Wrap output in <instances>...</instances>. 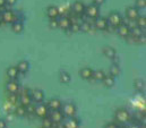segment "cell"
Masks as SVG:
<instances>
[{"label": "cell", "mask_w": 146, "mask_h": 128, "mask_svg": "<svg viewBox=\"0 0 146 128\" xmlns=\"http://www.w3.org/2000/svg\"><path fill=\"white\" fill-rule=\"evenodd\" d=\"M0 19L2 24H11L17 21V14L13 11L10 8H7L3 13L0 14Z\"/></svg>", "instance_id": "obj_1"}, {"label": "cell", "mask_w": 146, "mask_h": 128, "mask_svg": "<svg viewBox=\"0 0 146 128\" xmlns=\"http://www.w3.org/2000/svg\"><path fill=\"white\" fill-rule=\"evenodd\" d=\"M114 118H115V120H117L119 124H127L128 121H130L131 116H130V113H129L128 110H126V109H123V108H120V109H118V110L115 111Z\"/></svg>", "instance_id": "obj_2"}, {"label": "cell", "mask_w": 146, "mask_h": 128, "mask_svg": "<svg viewBox=\"0 0 146 128\" xmlns=\"http://www.w3.org/2000/svg\"><path fill=\"white\" fill-rule=\"evenodd\" d=\"M60 111L62 112L64 117L70 118V117H74V116H76V112H77V108H76V105H75L74 103H72V102H67V103H62Z\"/></svg>", "instance_id": "obj_3"}, {"label": "cell", "mask_w": 146, "mask_h": 128, "mask_svg": "<svg viewBox=\"0 0 146 128\" xmlns=\"http://www.w3.org/2000/svg\"><path fill=\"white\" fill-rule=\"evenodd\" d=\"M107 19H108V23H109L110 25H113V26L118 27L120 24H122L123 17H122L121 14L118 13V11H111L109 15H108Z\"/></svg>", "instance_id": "obj_4"}, {"label": "cell", "mask_w": 146, "mask_h": 128, "mask_svg": "<svg viewBox=\"0 0 146 128\" xmlns=\"http://www.w3.org/2000/svg\"><path fill=\"white\" fill-rule=\"evenodd\" d=\"M88 18H92V19H95L100 16V8L99 6L92 3V5H88L85 7V13H84Z\"/></svg>", "instance_id": "obj_5"}, {"label": "cell", "mask_w": 146, "mask_h": 128, "mask_svg": "<svg viewBox=\"0 0 146 128\" xmlns=\"http://www.w3.org/2000/svg\"><path fill=\"white\" fill-rule=\"evenodd\" d=\"M49 112H50V110H49V108H48V105L45 103L41 102V103H36L35 104V111H34V113L36 115L37 117H40V118L48 117Z\"/></svg>", "instance_id": "obj_6"}, {"label": "cell", "mask_w": 146, "mask_h": 128, "mask_svg": "<svg viewBox=\"0 0 146 128\" xmlns=\"http://www.w3.org/2000/svg\"><path fill=\"white\" fill-rule=\"evenodd\" d=\"M125 15H126V18L127 19L136 21L139 17V9H137L135 6H129L125 10Z\"/></svg>", "instance_id": "obj_7"}, {"label": "cell", "mask_w": 146, "mask_h": 128, "mask_svg": "<svg viewBox=\"0 0 146 128\" xmlns=\"http://www.w3.org/2000/svg\"><path fill=\"white\" fill-rule=\"evenodd\" d=\"M19 89H21V85H19V83L17 81L10 79L6 84V90H7V92L9 94H17L18 91H19Z\"/></svg>", "instance_id": "obj_8"}, {"label": "cell", "mask_w": 146, "mask_h": 128, "mask_svg": "<svg viewBox=\"0 0 146 128\" xmlns=\"http://www.w3.org/2000/svg\"><path fill=\"white\" fill-rule=\"evenodd\" d=\"M94 25H95V29H96V30L107 31V27H108L109 23H108L107 17H101V16H99L98 18L94 19Z\"/></svg>", "instance_id": "obj_9"}, {"label": "cell", "mask_w": 146, "mask_h": 128, "mask_svg": "<svg viewBox=\"0 0 146 128\" xmlns=\"http://www.w3.org/2000/svg\"><path fill=\"white\" fill-rule=\"evenodd\" d=\"M48 117L51 119V121L53 124H59V123H62L64 121V115L60 110H56V111H50Z\"/></svg>", "instance_id": "obj_10"}, {"label": "cell", "mask_w": 146, "mask_h": 128, "mask_svg": "<svg viewBox=\"0 0 146 128\" xmlns=\"http://www.w3.org/2000/svg\"><path fill=\"white\" fill-rule=\"evenodd\" d=\"M31 99L34 103H41L44 100V92L40 89H35L31 91Z\"/></svg>", "instance_id": "obj_11"}, {"label": "cell", "mask_w": 146, "mask_h": 128, "mask_svg": "<svg viewBox=\"0 0 146 128\" xmlns=\"http://www.w3.org/2000/svg\"><path fill=\"white\" fill-rule=\"evenodd\" d=\"M58 24H59V29H61L64 31H68L70 25H72V22H70L68 16H59L58 17Z\"/></svg>", "instance_id": "obj_12"}, {"label": "cell", "mask_w": 146, "mask_h": 128, "mask_svg": "<svg viewBox=\"0 0 146 128\" xmlns=\"http://www.w3.org/2000/svg\"><path fill=\"white\" fill-rule=\"evenodd\" d=\"M85 5L82 2V1H75L70 8V11L76 14V15H82L85 13Z\"/></svg>", "instance_id": "obj_13"}, {"label": "cell", "mask_w": 146, "mask_h": 128, "mask_svg": "<svg viewBox=\"0 0 146 128\" xmlns=\"http://www.w3.org/2000/svg\"><path fill=\"white\" fill-rule=\"evenodd\" d=\"M79 125H80V121H79V119L76 118L75 116L68 118L66 121L62 123L64 128H79Z\"/></svg>", "instance_id": "obj_14"}, {"label": "cell", "mask_w": 146, "mask_h": 128, "mask_svg": "<svg viewBox=\"0 0 146 128\" xmlns=\"http://www.w3.org/2000/svg\"><path fill=\"white\" fill-rule=\"evenodd\" d=\"M93 69L92 68H90V67H84V68H82L80 70H79V75H80V77L83 78V79H85V81H91V79H93Z\"/></svg>", "instance_id": "obj_15"}, {"label": "cell", "mask_w": 146, "mask_h": 128, "mask_svg": "<svg viewBox=\"0 0 146 128\" xmlns=\"http://www.w3.org/2000/svg\"><path fill=\"white\" fill-rule=\"evenodd\" d=\"M46 105H48V108H49L50 111H56V110H60V109H61L62 102H61L59 99L54 97V99H51V100L46 103Z\"/></svg>", "instance_id": "obj_16"}, {"label": "cell", "mask_w": 146, "mask_h": 128, "mask_svg": "<svg viewBox=\"0 0 146 128\" xmlns=\"http://www.w3.org/2000/svg\"><path fill=\"white\" fill-rule=\"evenodd\" d=\"M46 15L48 17L51 19V18H58L60 16V13H59V8L56 7V6H49L46 8Z\"/></svg>", "instance_id": "obj_17"}, {"label": "cell", "mask_w": 146, "mask_h": 128, "mask_svg": "<svg viewBox=\"0 0 146 128\" xmlns=\"http://www.w3.org/2000/svg\"><path fill=\"white\" fill-rule=\"evenodd\" d=\"M19 75H21V74H19V71L17 70L16 66H11V67H9V68L7 69V76H8L9 79L17 81L18 77H19Z\"/></svg>", "instance_id": "obj_18"}, {"label": "cell", "mask_w": 146, "mask_h": 128, "mask_svg": "<svg viewBox=\"0 0 146 128\" xmlns=\"http://www.w3.org/2000/svg\"><path fill=\"white\" fill-rule=\"evenodd\" d=\"M121 37H127L129 34H130V29L127 26V25H125V24H120L118 27H117V32Z\"/></svg>", "instance_id": "obj_19"}, {"label": "cell", "mask_w": 146, "mask_h": 128, "mask_svg": "<svg viewBox=\"0 0 146 128\" xmlns=\"http://www.w3.org/2000/svg\"><path fill=\"white\" fill-rule=\"evenodd\" d=\"M102 52H103V55H104L107 58H109V59H114V58L117 57V51H115V49L112 48V47H104V48L102 49Z\"/></svg>", "instance_id": "obj_20"}, {"label": "cell", "mask_w": 146, "mask_h": 128, "mask_svg": "<svg viewBox=\"0 0 146 128\" xmlns=\"http://www.w3.org/2000/svg\"><path fill=\"white\" fill-rule=\"evenodd\" d=\"M16 68H17V70L19 71V74H25V73H27L29 69H30V64H29V61H26V60H21V61L17 64Z\"/></svg>", "instance_id": "obj_21"}, {"label": "cell", "mask_w": 146, "mask_h": 128, "mask_svg": "<svg viewBox=\"0 0 146 128\" xmlns=\"http://www.w3.org/2000/svg\"><path fill=\"white\" fill-rule=\"evenodd\" d=\"M18 96H19V104L23 107H26L33 102L31 99V93H25V94H21Z\"/></svg>", "instance_id": "obj_22"}, {"label": "cell", "mask_w": 146, "mask_h": 128, "mask_svg": "<svg viewBox=\"0 0 146 128\" xmlns=\"http://www.w3.org/2000/svg\"><path fill=\"white\" fill-rule=\"evenodd\" d=\"M11 31L16 34H21V33L24 31V23L23 22H14L11 23Z\"/></svg>", "instance_id": "obj_23"}, {"label": "cell", "mask_w": 146, "mask_h": 128, "mask_svg": "<svg viewBox=\"0 0 146 128\" xmlns=\"http://www.w3.org/2000/svg\"><path fill=\"white\" fill-rule=\"evenodd\" d=\"M102 84L106 87H112L115 84V78L112 77V76H110V75H106L104 78L102 79Z\"/></svg>", "instance_id": "obj_24"}, {"label": "cell", "mask_w": 146, "mask_h": 128, "mask_svg": "<svg viewBox=\"0 0 146 128\" xmlns=\"http://www.w3.org/2000/svg\"><path fill=\"white\" fill-rule=\"evenodd\" d=\"M70 79H72V77H70V75H69L67 71L61 70V71L59 73V81H60L62 84H68V83L70 82Z\"/></svg>", "instance_id": "obj_25"}, {"label": "cell", "mask_w": 146, "mask_h": 128, "mask_svg": "<svg viewBox=\"0 0 146 128\" xmlns=\"http://www.w3.org/2000/svg\"><path fill=\"white\" fill-rule=\"evenodd\" d=\"M120 73H121L120 67H119L117 64H113L109 68V75L110 76H112V77H114V78H115V77H118V76L120 75Z\"/></svg>", "instance_id": "obj_26"}, {"label": "cell", "mask_w": 146, "mask_h": 128, "mask_svg": "<svg viewBox=\"0 0 146 128\" xmlns=\"http://www.w3.org/2000/svg\"><path fill=\"white\" fill-rule=\"evenodd\" d=\"M130 35H133L134 37H141V36H145V30L141 29V27H134L130 30Z\"/></svg>", "instance_id": "obj_27"}, {"label": "cell", "mask_w": 146, "mask_h": 128, "mask_svg": "<svg viewBox=\"0 0 146 128\" xmlns=\"http://www.w3.org/2000/svg\"><path fill=\"white\" fill-rule=\"evenodd\" d=\"M107 74L103 71V70H94L93 71V79L94 81H96V82H102V79L104 78V76H106Z\"/></svg>", "instance_id": "obj_28"}, {"label": "cell", "mask_w": 146, "mask_h": 128, "mask_svg": "<svg viewBox=\"0 0 146 128\" xmlns=\"http://www.w3.org/2000/svg\"><path fill=\"white\" fill-rule=\"evenodd\" d=\"M15 113L18 116V117H24L26 116V110H25V107L18 104L15 107Z\"/></svg>", "instance_id": "obj_29"}, {"label": "cell", "mask_w": 146, "mask_h": 128, "mask_svg": "<svg viewBox=\"0 0 146 128\" xmlns=\"http://www.w3.org/2000/svg\"><path fill=\"white\" fill-rule=\"evenodd\" d=\"M134 86H135V89L138 90V91H144V89H145V83H144L141 78H137V79H135V82H134Z\"/></svg>", "instance_id": "obj_30"}, {"label": "cell", "mask_w": 146, "mask_h": 128, "mask_svg": "<svg viewBox=\"0 0 146 128\" xmlns=\"http://www.w3.org/2000/svg\"><path fill=\"white\" fill-rule=\"evenodd\" d=\"M136 25H137V27H141V29L145 30V26H146L145 16H139V17L136 19Z\"/></svg>", "instance_id": "obj_31"}, {"label": "cell", "mask_w": 146, "mask_h": 128, "mask_svg": "<svg viewBox=\"0 0 146 128\" xmlns=\"http://www.w3.org/2000/svg\"><path fill=\"white\" fill-rule=\"evenodd\" d=\"M43 119V123H42V127L43 128H52L53 126V123L51 121V119L49 117H44L42 118Z\"/></svg>", "instance_id": "obj_32"}, {"label": "cell", "mask_w": 146, "mask_h": 128, "mask_svg": "<svg viewBox=\"0 0 146 128\" xmlns=\"http://www.w3.org/2000/svg\"><path fill=\"white\" fill-rule=\"evenodd\" d=\"M35 104H36V103L32 102V103H30L29 105H26V107H25L26 115H27V113H29V115H34V111H35Z\"/></svg>", "instance_id": "obj_33"}, {"label": "cell", "mask_w": 146, "mask_h": 128, "mask_svg": "<svg viewBox=\"0 0 146 128\" xmlns=\"http://www.w3.org/2000/svg\"><path fill=\"white\" fill-rule=\"evenodd\" d=\"M8 101H9L11 104L17 105V102H19V96H18V94H9Z\"/></svg>", "instance_id": "obj_34"}, {"label": "cell", "mask_w": 146, "mask_h": 128, "mask_svg": "<svg viewBox=\"0 0 146 128\" xmlns=\"http://www.w3.org/2000/svg\"><path fill=\"white\" fill-rule=\"evenodd\" d=\"M67 32H72V33H78L80 32V24H76V23H72L69 30Z\"/></svg>", "instance_id": "obj_35"}, {"label": "cell", "mask_w": 146, "mask_h": 128, "mask_svg": "<svg viewBox=\"0 0 146 128\" xmlns=\"http://www.w3.org/2000/svg\"><path fill=\"white\" fill-rule=\"evenodd\" d=\"M135 6L137 9H145L146 0H135Z\"/></svg>", "instance_id": "obj_36"}, {"label": "cell", "mask_w": 146, "mask_h": 128, "mask_svg": "<svg viewBox=\"0 0 146 128\" xmlns=\"http://www.w3.org/2000/svg\"><path fill=\"white\" fill-rule=\"evenodd\" d=\"M80 31L82 32H91V27L87 22H82L80 23Z\"/></svg>", "instance_id": "obj_37"}, {"label": "cell", "mask_w": 146, "mask_h": 128, "mask_svg": "<svg viewBox=\"0 0 146 128\" xmlns=\"http://www.w3.org/2000/svg\"><path fill=\"white\" fill-rule=\"evenodd\" d=\"M49 25L51 29H59V24H58V18H51L49 21Z\"/></svg>", "instance_id": "obj_38"}, {"label": "cell", "mask_w": 146, "mask_h": 128, "mask_svg": "<svg viewBox=\"0 0 146 128\" xmlns=\"http://www.w3.org/2000/svg\"><path fill=\"white\" fill-rule=\"evenodd\" d=\"M103 128H119V126H118L115 123H108V124L104 125Z\"/></svg>", "instance_id": "obj_39"}, {"label": "cell", "mask_w": 146, "mask_h": 128, "mask_svg": "<svg viewBox=\"0 0 146 128\" xmlns=\"http://www.w3.org/2000/svg\"><path fill=\"white\" fill-rule=\"evenodd\" d=\"M16 2H17V0H6V6L7 7H13V6L16 5Z\"/></svg>", "instance_id": "obj_40"}, {"label": "cell", "mask_w": 146, "mask_h": 128, "mask_svg": "<svg viewBox=\"0 0 146 128\" xmlns=\"http://www.w3.org/2000/svg\"><path fill=\"white\" fill-rule=\"evenodd\" d=\"M0 128H7V123L3 119H0Z\"/></svg>", "instance_id": "obj_41"}, {"label": "cell", "mask_w": 146, "mask_h": 128, "mask_svg": "<svg viewBox=\"0 0 146 128\" xmlns=\"http://www.w3.org/2000/svg\"><path fill=\"white\" fill-rule=\"evenodd\" d=\"M104 1H106V0H93L94 5H96V6H101V5H102Z\"/></svg>", "instance_id": "obj_42"}, {"label": "cell", "mask_w": 146, "mask_h": 128, "mask_svg": "<svg viewBox=\"0 0 146 128\" xmlns=\"http://www.w3.org/2000/svg\"><path fill=\"white\" fill-rule=\"evenodd\" d=\"M6 6V0H0V7H5Z\"/></svg>", "instance_id": "obj_43"}, {"label": "cell", "mask_w": 146, "mask_h": 128, "mask_svg": "<svg viewBox=\"0 0 146 128\" xmlns=\"http://www.w3.org/2000/svg\"><path fill=\"white\" fill-rule=\"evenodd\" d=\"M41 128H43V127H41Z\"/></svg>", "instance_id": "obj_44"}]
</instances>
